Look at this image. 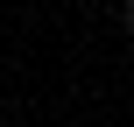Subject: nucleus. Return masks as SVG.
Here are the masks:
<instances>
[{
	"label": "nucleus",
	"mask_w": 134,
	"mask_h": 127,
	"mask_svg": "<svg viewBox=\"0 0 134 127\" xmlns=\"http://www.w3.org/2000/svg\"><path fill=\"white\" fill-rule=\"evenodd\" d=\"M120 14H127V28H134V0H127V7H120Z\"/></svg>",
	"instance_id": "obj_1"
},
{
	"label": "nucleus",
	"mask_w": 134,
	"mask_h": 127,
	"mask_svg": "<svg viewBox=\"0 0 134 127\" xmlns=\"http://www.w3.org/2000/svg\"><path fill=\"white\" fill-rule=\"evenodd\" d=\"M120 7H127V0H120Z\"/></svg>",
	"instance_id": "obj_2"
}]
</instances>
